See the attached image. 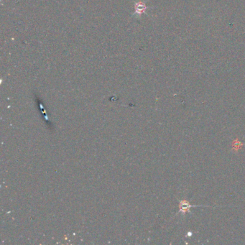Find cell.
Segmentation results:
<instances>
[{"label": "cell", "instance_id": "6da1fadb", "mask_svg": "<svg viewBox=\"0 0 245 245\" xmlns=\"http://www.w3.org/2000/svg\"><path fill=\"white\" fill-rule=\"evenodd\" d=\"M193 207H195V206L190 204V203L186 200H181L180 201V204H179L180 212H181L183 214H186L187 212H189L190 208H193Z\"/></svg>", "mask_w": 245, "mask_h": 245}, {"label": "cell", "instance_id": "7a4b0ae2", "mask_svg": "<svg viewBox=\"0 0 245 245\" xmlns=\"http://www.w3.org/2000/svg\"><path fill=\"white\" fill-rule=\"evenodd\" d=\"M141 4H137L136 5V12L137 13H142V12H144V9H145V7L144 6V5H142V6H140Z\"/></svg>", "mask_w": 245, "mask_h": 245}, {"label": "cell", "instance_id": "3957f363", "mask_svg": "<svg viewBox=\"0 0 245 245\" xmlns=\"http://www.w3.org/2000/svg\"><path fill=\"white\" fill-rule=\"evenodd\" d=\"M242 145H243V144H242V143L238 141V140H237V142L234 141V142H233V147H232V148H233L234 150H239V149L241 148V147H242Z\"/></svg>", "mask_w": 245, "mask_h": 245}]
</instances>
